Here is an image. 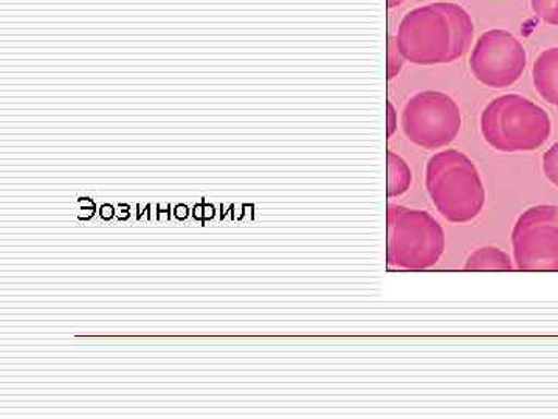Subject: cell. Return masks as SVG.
<instances>
[{"label": "cell", "mask_w": 558, "mask_h": 419, "mask_svg": "<svg viewBox=\"0 0 558 419\" xmlns=\"http://www.w3.org/2000/svg\"><path fill=\"white\" fill-rule=\"evenodd\" d=\"M473 35L475 25L464 7L436 2L407 13L396 43L403 60L411 64H450L469 50Z\"/></svg>", "instance_id": "obj_1"}, {"label": "cell", "mask_w": 558, "mask_h": 419, "mask_svg": "<svg viewBox=\"0 0 558 419\" xmlns=\"http://www.w3.org/2000/svg\"><path fill=\"white\" fill-rule=\"evenodd\" d=\"M425 187L433 205L451 224L478 218L486 205V189L476 165L459 149H444L429 157Z\"/></svg>", "instance_id": "obj_2"}, {"label": "cell", "mask_w": 558, "mask_h": 419, "mask_svg": "<svg viewBox=\"0 0 558 419\" xmlns=\"http://www.w3.org/2000/svg\"><path fill=\"white\" fill-rule=\"evenodd\" d=\"M481 134L499 153H527L545 145L553 123L537 103L521 95H501L488 103L480 119Z\"/></svg>", "instance_id": "obj_3"}, {"label": "cell", "mask_w": 558, "mask_h": 419, "mask_svg": "<svg viewBox=\"0 0 558 419\" xmlns=\"http://www.w3.org/2000/svg\"><path fill=\"white\" fill-rule=\"evenodd\" d=\"M446 231L424 210L388 205L387 261L392 270L435 267L446 252Z\"/></svg>", "instance_id": "obj_4"}, {"label": "cell", "mask_w": 558, "mask_h": 419, "mask_svg": "<svg viewBox=\"0 0 558 419\" xmlns=\"http://www.w3.org/2000/svg\"><path fill=\"white\" fill-rule=\"evenodd\" d=\"M461 127V109L458 103L444 92H418L403 108V134L421 148H446L458 137Z\"/></svg>", "instance_id": "obj_5"}, {"label": "cell", "mask_w": 558, "mask_h": 419, "mask_svg": "<svg viewBox=\"0 0 558 419\" xmlns=\"http://www.w3.org/2000/svg\"><path fill=\"white\" fill-rule=\"evenodd\" d=\"M513 263L520 271H558V207L535 205L512 230Z\"/></svg>", "instance_id": "obj_6"}, {"label": "cell", "mask_w": 558, "mask_h": 419, "mask_svg": "<svg viewBox=\"0 0 558 419\" xmlns=\"http://www.w3.org/2000/svg\"><path fill=\"white\" fill-rule=\"evenodd\" d=\"M469 64L483 86L502 89L521 79L526 70L527 53L513 33L494 28L476 40Z\"/></svg>", "instance_id": "obj_7"}, {"label": "cell", "mask_w": 558, "mask_h": 419, "mask_svg": "<svg viewBox=\"0 0 558 419\" xmlns=\"http://www.w3.org/2000/svg\"><path fill=\"white\" fill-rule=\"evenodd\" d=\"M532 79L539 97L558 106V47H550L538 55L532 69Z\"/></svg>", "instance_id": "obj_8"}, {"label": "cell", "mask_w": 558, "mask_h": 419, "mask_svg": "<svg viewBox=\"0 0 558 419\" xmlns=\"http://www.w3.org/2000/svg\"><path fill=\"white\" fill-rule=\"evenodd\" d=\"M513 260L510 259L508 252L499 248L476 249L475 252L470 253L468 261H465V271H513Z\"/></svg>", "instance_id": "obj_9"}, {"label": "cell", "mask_w": 558, "mask_h": 419, "mask_svg": "<svg viewBox=\"0 0 558 419\" xmlns=\"http://www.w3.org/2000/svg\"><path fill=\"white\" fill-rule=\"evenodd\" d=\"M387 170H388V197H399L410 190L413 183V172L410 165L402 156L395 151H387Z\"/></svg>", "instance_id": "obj_10"}, {"label": "cell", "mask_w": 558, "mask_h": 419, "mask_svg": "<svg viewBox=\"0 0 558 419\" xmlns=\"http://www.w3.org/2000/svg\"><path fill=\"white\" fill-rule=\"evenodd\" d=\"M531 5L539 20L558 25V0H531Z\"/></svg>", "instance_id": "obj_11"}, {"label": "cell", "mask_w": 558, "mask_h": 419, "mask_svg": "<svg viewBox=\"0 0 558 419\" xmlns=\"http://www.w3.org/2000/svg\"><path fill=\"white\" fill-rule=\"evenodd\" d=\"M543 172L558 189V142L543 154Z\"/></svg>", "instance_id": "obj_12"}, {"label": "cell", "mask_w": 558, "mask_h": 419, "mask_svg": "<svg viewBox=\"0 0 558 419\" xmlns=\"http://www.w3.org/2000/svg\"><path fill=\"white\" fill-rule=\"evenodd\" d=\"M403 57L400 55L398 43L396 38L389 36L388 38V80L395 79L399 75L400 69L403 65Z\"/></svg>", "instance_id": "obj_13"}, {"label": "cell", "mask_w": 558, "mask_h": 419, "mask_svg": "<svg viewBox=\"0 0 558 419\" xmlns=\"http://www.w3.org/2000/svg\"><path fill=\"white\" fill-rule=\"evenodd\" d=\"M398 131V110L391 100H387V137L391 139Z\"/></svg>", "instance_id": "obj_14"}, {"label": "cell", "mask_w": 558, "mask_h": 419, "mask_svg": "<svg viewBox=\"0 0 558 419\" xmlns=\"http://www.w3.org/2000/svg\"><path fill=\"white\" fill-rule=\"evenodd\" d=\"M403 2H407V0H388V7L389 9H392V7H398Z\"/></svg>", "instance_id": "obj_15"}]
</instances>
